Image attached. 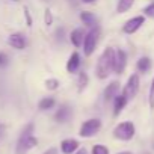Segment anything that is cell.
<instances>
[{
	"mask_svg": "<svg viewBox=\"0 0 154 154\" xmlns=\"http://www.w3.org/2000/svg\"><path fill=\"white\" fill-rule=\"evenodd\" d=\"M8 44L15 50H23V48H26V38L21 33H12L8 38Z\"/></svg>",
	"mask_w": 154,
	"mask_h": 154,
	"instance_id": "9c48e42d",
	"label": "cell"
},
{
	"mask_svg": "<svg viewBox=\"0 0 154 154\" xmlns=\"http://www.w3.org/2000/svg\"><path fill=\"white\" fill-rule=\"evenodd\" d=\"M118 154H131V152H128V151H124V152H118Z\"/></svg>",
	"mask_w": 154,
	"mask_h": 154,
	"instance_id": "4dcf8cb0",
	"label": "cell"
},
{
	"mask_svg": "<svg viewBox=\"0 0 154 154\" xmlns=\"http://www.w3.org/2000/svg\"><path fill=\"white\" fill-rule=\"evenodd\" d=\"M127 103H128V100H127L122 94H118V95L115 97V100H113V115L118 116V115L122 112V109L125 107Z\"/></svg>",
	"mask_w": 154,
	"mask_h": 154,
	"instance_id": "5bb4252c",
	"label": "cell"
},
{
	"mask_svg": "<svg viewBox=\"0 0 154 154\" xmlns=\"http://www.w3.org/2000/svg\"><path fill=\"white\" fill-rule=\"evenodd\" d=\"M127 66V54L124 50H115V60H113V72L122 74Z\"/></svg>",
	"mask_w": 154,
	"mask_h": 154,
	"instance_id": "ba28073f",
	"label": "cell"
},
{
	"mask_svg": "<svg viewBox=\"0 0 154 154\" xmlns=\"http://www.w3.org/2000/svg\"><path fill=\"white\" fill-rule=\"evenodd\" d=\"M101 128V121L98 118H91L88 121H85L82 125H80V130H79V134L82 137H92L95 136Z\"/></svg>",
	"mask_w": 154,
	"mask_h": 154,
	"instance_id": "5b68a950",
	"label": "cell"
},
{
	"mask_svg": "<svg viewBox=\"0 0 154 154\" xmlns=\"http://www.w3.org/2000/svg\"><path fill=\"white\" fill-rule=\"evenodd\" d=\"M45 88L48 91H56L59 88V80L57 79H47L45 80Z\"/></svg>",
	"mask_w": 154,
	"mask_h": 154,
	"instance_id": "7402d4cb",
	"label": "cell"
},
{
	"mask_svg": "<svg viewBox=\"0 0 154 154\" xmlns=\"http://www.w3.org/2000/svg\"><path fill=\"white\" fill-rule=\"evenodd\" d=\"M139 85H140V80H139V75L137 74H131L128 79H127V83L122 89V95L130 101L136 97L137 91H139Z\"/></svg>",
	"mask_w": 154,
	"mask_h": 154,
	"instance_id": "8992f818",
	"label": "cell"
},
{
	"mask_svg": "<svg viewBox=\"0 0 154 154\" xmlns=\"http://www.w3.org/2000/svg\"><path fill=\"white\" fill-rule=\"evenodd\" d=\"M134 133H136V127L131 121H124V122H119L115 128H113V137L118 139V140H131L134 137Z\"/></svg>",
	"mask_w": 154,
	"mask_h": 154,
	"instance_id": "3957f363",
	"label": "cell"
},
{
	"mask_svg": "<svg viewBox=\"0 0 154 154\" xmlns=\"http://www.w3.org/2000/svg\"><path fill=\"white\" fill-rule=\"evenodd\" d=\"M98 36H100V29L97 26L91 27V30L86 33L85 42H83V53H85V56H91L95 51L97 44H98Z\"/></svg>",
	"mask_w": 154,
	"mask_h": 154,
	"instance_id": "277c9868",
	"label": "cell"
},
{
	"mask_svg": "<svg viewBox=\"0 0 154 154\" xmlns=\"http://www.w3.org/2000/svg\"><path fill=\"white\" fill-rule=\"evenodd\" d=\"M44 154H57V149H56V148H48Z\"/></svg>",
	"mask_w": 154,
	"mask_h": 154,
	"instance_id": "83f0119b",
	"label": "cell"
},
{
	"mask_svg": "<svg viewBox=\"0 0 154 154\" xmlns=\"http://www.w3.org/2000/svg\"><path fill=\"white\" fill-rule=\"evenodd\" d=\"M88 82H89L88 74L85 71H80L79 72V77H77V89H79V92H82L88 86Z\"/></svg>",
	"mask_w": 154,
	"mask_h": 154,
	"instance_id": "ac0fdd59",
	"label": "cell"
},
{
	"mask_svg": "<svg viewBox=\"0 0 154 154\" xmlns=\"http://www.w3.org/2000/svg\"><path fill=\"white\" fill-rule=\"evenodd\" d=\"M82 2H83V3H88V5H89V3H94L95 0H82Z\"/></svg>",
	"mask_w": 154,
	"mask_h": 154,
	"instance_id": "f546056e",
	"label": "cell"
},
{
	"mask_svg": "<svg viewBox=\"0 0 154 154\" xmlns=\"http://www.w3.org/2000/svg\"><path fill=\"white\" fill-rule=\"evenodd\" d=\"M15 2H17V0H15Z\"/></svg>",
	"mask_w": 154,
	"mask_h": 154,
	"instance_id": "1f68e13d",
	"label": "cell"
},
{
	"mask_svg": "<svg viewBox=\"0 0 154 154\" xmlns=\"http://www.w3.org/2000/svg\"><path fill=\"white\" fill-rule=\"evenodd\" d=\"M33 133V124H27L17 142V148H15V154H26L29 149L35 148L38 145V139L32 134Z\"/></svg>",
	"mask_w": 154,
	"mask_h": 154,
	"instance_id": "7a4b0ae2",
	"label": "cell"
},
{
	"mask_svg": "<svg viewBox=\"0 0 154 154\" xmlns=\"http://www.w3.org/2000/svg\"><path fill=\"white\" fill-rule=\"evenodd\" d=\"M118 92H119V83L118 82H112V83H109L106 86V89L103 92V97H104L106 101H110V100H115Z\"/></svg>",
	"mask_w": 154,
	"mask_h": 154,
	"instance_id": "7c38bea8",
	"label": "cell"
},
{
	"mask_svg": "<svg viewBox=\"0 0 154 154\" xmlns=\"http://www.w3.org/2000/svg\"><path fill=\"white\" fill-rule=\"evenodd\" d=\"M91 152H92V154H110V152H109V148H107V146H104V145H101V143L94 145Z\"/></svg>",
	"mask_w": 154,
	"mask_h": 154,
	"instance_id": "44dd1931",
	"label": "cell"
},
{
	"mask_svg": "<svg viewBox=\"0 0 154 154\" xmlns=\"http://www.w3.org/2000/svg\"><path fill=\"white\" fill-rule=\"evenodd\" d=\"M143 15H145V17H149V18H154V2L149 3L148 6H145V9H143Z\"/></svg>",
	"mask_w": 154,
	"mask_h": 154,
	"instance_id": "cb8c5ba5",
	"label": "cell"
},
{
	"mask_svg": "<svg viewBox=\"0 0 154 154\" xmlns=\"http://www.w3.org/2000/svg\"><path fill=\"white\" fill-rule=\"evenodd\" d=\"M54 104H56V101L53 97H45L38 103V107H39V110H48V109H53Z\"/></svg>",
	"mask_w": 154,
	"mask_h": 154,
	"instance_id": "ffe728a7",
	"label": "cell"
},
{
	"mask_svg": "<svg viewBox=\"0 0 154 154\" xmlns=\"http://www.w3.org/2000/svg\"><path fill=\"white\" fill-rule=\"evenodd\" d=\"M74 154H88V151H86L85 148H79V149H77Z\"/></svg>",
	"mask_w": 154,
	"mask_h": 154,
	"instance_id": "f1b7e54d",
	"label": "cell"
},
{
	"mask_svg": "<svg viewBox=\"0 0 154 154\" xmlns=\"http://www.w3.org/2000/svg\"><path fill=\"white\" fill-rule=\"evenodd\" d=\"M79 66H80V54L77 51H74V53H71V56L66 60V71L68 72H75L77 69H79Z\"/></svg>",
	"mask_w": 154,
	"mask_h": 154,
	"instance_id": "4fadbf2b",
	"label": "cell"
},
{
	"mask_svg": "<svg viewBox=\"0 0 154 154\" xmlns=\"http://www.w3.org/2000/svg\"><path fill=\"white\" fill-rule=\"evenodd\" d=\"M85 36H86L85 30L80 29V27H77V29H74V30L71 32L69 39H71V42H72L74 47H82L83 42H85Z\"/></svg>",
	"mask_w": 154,
	"mask_h": 154,
	"instance_id": "8fae6325",
	"label": "cell"
},
{
	"mask_svg": "<svg viewBox=\"0 0 154 154\" xmlns=\"http://www.w3.org/2000/svg\"><path fill=\"white\" fill-rule=\"evenodd\" d=\"M113 60H115V50L112 47H107L101 53V56L97 62L95 74H97L98 79H101V80L107 79V75L113 71Z\"/></svg>",
	"mask_w": 154,
	"mask_h": 154,
	"instance_id": "6da1fadb",
	"label": "cell"
},
{
	"mask_svg": "<svg viewBox=\"0 0 154 154\" xmlns=\"http://www.w3.org/2000/svg\"><path fill=\"white\" fill-rule=\"evenodd\" d=\"M134 3V0H118V3H116V12L119 14H124L127 12Z\"/></svg>",
	"mask_w": 154,
	"mask_h": 154,
	"instance_id": "d6986e66",
	"label": "cell"
},
{
	"mask_svg": "<svg viewBox=\"0 0 154 154\" xmlns=\"http://www.w3.org/2000/svg\"><path fill=\"white\" fill-rule=\"evenodd\" d=\"M69 116H71V109H69L66 104H63V106H60V107L57 109V112H56V115H54V119H56L57 122H66V121L69 119Z\"/></svg>",
	"mask_w": 154,
	"mask_h": 154,
	"instance_id": "9a60e30c",
	"label": "cell"
},
{
	"mask_svg": "<svg viewBox=\"0 0 154 154\" xmlns=\"http://www.w3.org/2000/svg\"><path fill=\"white\" fill-rule=\"evenodd\" d=\"M44 23L47 26H51L53 24V14L50 9H45V14H44Z\"/></svg>",
	"mask_w": 154,
	"mask_h": 154,
	"instance_id": "d4e9b609",
	"label": "cell"
},
{
	"mask_svg": "<svg viewBox=\"0 0 154 154\" xmlns=\"http://www.w3.org/2000/svg\"><path fill=\"white\" fill-rule=\"evenodd\" d=\"M145 23V15H137V17H133L130 20L125 21V24L122 26V32L127 33V35H131L134 32H137Z\"/></svg>",
	"mask_w": 154,
	"mask_h": 154,
	"instance_id": "52a82bcc",
	"label": "cell"
},
{
	"mask_svg": "<svg viewBox=\"0 0 154 154\" xmlns=\"http://www.w3.org/2000/svg\"><path fill=\"white\" fill-rule=\"evenodd\" d=\"M5 65H8V54L0 51V66H5Z\"/></svg>",
	"mask_w": 154,
	"mask_h": 154,
	"instance_id": "4316f807",
	"label": "cell"
},
{
	"mask_svg": "<svg viewBox=\"0 0 154 154\" xmlns=\"http://www.w3.org/2000/svg\"><path fill=\"white\" fill-rule=\"evenodd\" d=\"M24 18H26V24L30 27L32 26V17H30V12H29L27 6H24Z\"/></svg>",
	"mask_w": 154,
	"mask_h": 154,
	"instance_id": "484cf974",
	"label": "cell"
},
{
	"mask_svg": "<svg viewBox=\"0 0 154 154\" xmlns=\"http://www.w3.org/2000/svg\"><path fill=\"white\" fill-rule=\"evenodd\" d=\"M79 142L75 139H63L60 142V151L63 154H74L77 149H79Z\"/></svg>",
	"mask_w": 154,
	"mask_h": 154,
	"instance_id": "30bf717a",
	"label": "cell"
},
{
	"mask_svg": "<svg viewBox=\"0 0 154 154\" xmlns=\"http://www.w3.org/2000/svg\"><path fill=\"white\" fill-rule=\"evenodd\" d=\"M80 20L83 21L85 26H89V27H95V24H97L95 15H94L92 12H89V11H83V12L80 14Z\"/></svg>",
	"mask_w": 154,
	"mask_h": 154,
	"instance_id": "2e32d148",
	"label": "cell"
},
{
	"mask_svg": "<svg viewBox=\"0 0 154 154\" xmlns=\"http://www.w3.org/2000/svg\"><path fill=\"white\" fill-rule=\"evenodd\" d=\"M136 68H137L139 72H143V74L148 72V71L151 69V59L146 57V56L139 57V60H137V63H136Z\"/></svg>",
	"mask_w": 154,
	"mask_h": 154,
	"instance_id": "e0dca14e",
	"label": "cell"
},
{
	"mask_svg": "<svg viewBox=\"0 0 154 154\" xmlns=\"http://www.w3.org/2000/svg\"><path fill=\"white\" fill-rule=\"evenodd\" d=\"M148 103H149V107H151V109H154V79H152V82H151V86H149Z\"/></svg>",
	"mask_w": 154,
	"mask_h": 154,
	"instance_id": "603a6c76",
	"label": "cell"
}]
</instances>
